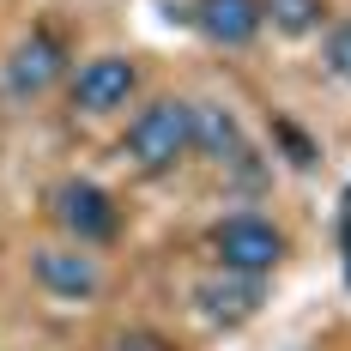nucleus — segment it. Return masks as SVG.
<instances>
[{"label": "nucleus", "mask_w": 351, "mask_h": 351, "mask_svg": "<svg viewBox=\"0 0 351 351\" xmlns=\"http://www.w3.org/2000/svg\"><path fill=\"white\" fill-rule=\"evenodd\" d=\"M121 158L134 164L140 176H164L176 170L182 158H194V104L188 97H158L145 104L128 134H121Z\"/></svg>", "instance_id": "f257e3e1"}, {"label": "nucleus", "mask_w": 351, "mask_h": 351, "mask_svg": "<svg viewBox=\"0 0 351 351\" xmlns=\"http://www.w3.org/2000/svg\"><path fill=\"white\" fill-rule=\"evenodd\" d=\"M194 309L218 327H237L261 309V279H237V273H212L194 285Z\"/></svg>", "instance_id": "6e6552de"}, {"label": "nucleus", "mask_w": 351, "mask_h": 351, "mask_svg": "<svg viewBox=\"0 0 351 351\" xmlns=\"http://www.w3.org/2000/svg\"><path fill=\"white\" fill-rule=\"evenodd\" d=\"M327 67L351 85V19H346V25H333V36H327Z\"/></svg>", "instance_id": "9b49d317"}, {"label": "nucleus", "mask_w": 351, "mask_h": 351, "mask_svg": "<svg viewBox=\"0 0 351 351\" xmlns=\"http://www.w3.org/2000/svg\"><path fill=\"white\" fill-rule=\"evenodd\" d=\"M194 152L212 158V164H237V158H248L237 109H224V104H194Z\"/></svg>", "instance_id": "1a4fd4ad"}, {"label": "nucleus", "mask_w": 351, "mask_h": 351, "mask_svg": "<svg viewBox=\"0 0 351 351\" xmlns=\"http://www.w3.org/2000/svg\"><path fill=\"white\" fill-rule=\"evenodd\" d=\"M321 0H267V25L279 36H309V31H321Z\"/></svg>", "instance_id": "9d476101"}, {"label": "nucleus", "mask_w": 351, "mask_h": 351, "mask_svg": "<svg viewBox=\"0 0 351 351\" xmlns=\"http://www.w3.org/2000/svg\"><path fill=\"white\" fill-rule=\"evenodd\" d=\"M206 248H212V261H218V273H237V279H267L285 254H291L285 230L273 218H261V212H230V218H218L206 230Z\"/></svg>", "instance_id": "f03ea898"}, {"label": "nucleus", "mask_w": 351, "mask_h": 351, "mask_svg": "<svg viewBox=\"0 0 351 351\" xmlns=\"http://www.w3.org/2000/svg\"><path fill=\"white\" fill-rule=\"evenodd\" d=\"M49 212H55V224H61L79 248H104V243L121 237V206H115V194H109L104 182H91V176L55 182V188H49Z\"/></svg>", "instance_id": "7ed1b4c3"}, {"label": "nucleus", "mask_w": 351, "mask_h": 351, "mask_svg": "<svg viewBox=\"0 0 351 351\" xmlns=\"http://www.w3.org/2000/svg\"><path fill=\"white\" fill-rule=\"evenodd\" d=\"M134 91H140V67L128 55H91L79 61V73H67L73 115H115L134 104Z\"/></svg>", "instance_id": "20e7f679"}, {"label": "nucleus", "mask_w": 351, "mask_h": 351, "mask_svg": "<svg viewBox=\"0 0 351 351\" xmlns=\"http://www.w3.org/2000/svg\"><path fill=\"white\" fill-rule=\"evenodd\" d=\"M67 79V49L55 31H31L12 55H6V91L12 97H43L49 85Z\"/></svg>", "instance_id": "423d86ee"}, {"label": "nucleus", "mask_w": 351, "mask_h": 351, "mask_svg": "<svg viewBox=\"0 0 351 351\" xmlns=\"http://www.w3.org/2000/svg\"><path fill=\"white\" fill-rule=\"evenodd\" d=\"M267 25V0H194V31L218 49H248Z\"/></svg>", "instance_id": "0eeeda50"}, {"label": "nucleus", "mask_w": 351, "mask_h": 351, "mask_svg": "<svg viewBox=\"0 0 351 351\" xmlns=\"http://www.w3.org/2000/svg\"><path fill=\"white\" fill-rule=\"evenodd\" d=\"M31 279L61 303H91L104 291V267L79 243H43V248H31Z\"/></svg>", "instance_id": "39448f33"}]
</instances>
